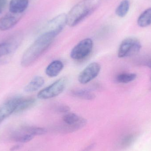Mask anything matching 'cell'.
<instances>
[{
    "instance_id": "6",
    "label": "cell",
    "mask_w": 151,
    "mask_h": 151,
    "mask_svg": "<svg viewBox=\"0 0 151 151\" xmlns=\"http://www.w3.org/2000/svg\"><path fill=\"white\" fill-rule=\"evenodd\" d=\"M101 70V65L94 62L86 66L78 76V81L81 84H85L91 81L98 76Z\"/></svg>"
},
{
    "instance_id": "28",
    "label": "cell",
    "mask_w": 151,
    "mask_h": 151,
    "mask_svg": "<svg viewBox=\"0 0 151 151\" xmlns=\"http://www.w3.org/2000/svg\"><path fill=\"white\" fill-rule=\"evenodd\" d=\"M150 81H151V78H150Z\"/></svg>"
},
{
    "instance_id": "21",
    "label": "cell",
    "mask_w": 151,
    "mask_h": 151,
    "mask_svg": "<svg viewBox=\"0 0 151 151\" xmlns=\"http://www.w3.org/2000/svg\"><path fill=\"white\" fill-rule=\"evenodd\" d=\"M137 138V134L134 133L129 134L123 137L120 144L121 148L122 149H127L133 144Z\"/></svg>"
},
{
    "instance_id": "19",
    "label": "cell",
    "mask_w": 151,
    "mask_h": 151,
    "mask_svg": "<svg viewBox=\"0 0 151 151\" xmlns=\"http://www.w3.org/2000/svg\"><path fill=\"white\" fill-rule=\"evenodd\" d=\"M16 50V49L8 40L0 42V58L11 54Z\"/></svg>"
},
{
    "instance_id": "4",
    "label": "cell",
    "mask_w": 151,
    "mask_h": 151,
    "mask_svg": "<svg viewBox=\"0 0 151 151\" xmlns=\"http://www.w3.org/2000/svg\"><path fill=\"white\" fill-rule=\"evenodd\" d=\"M142 48L140 41L134 37L124 39L119 47L118 56L119 58L129 57L135 55Z\"/></svg>"
},
{
    "instance_id": "15",
    "label": "cell",
    "mask_w": 151,
    "mask_h": 151,
    "mask_svg": "<svg viewBox=\"0 0 151 151\" xmlns=\"http://www.w3.org/2000/svg\"><path fill=\"white\" fill-rule=\"evenodd\" d=\"M70 93L73 96L84 100H94L96 97L95 94L91 91L86 89H74L71 90Z\"/></svg>"
},
{
    "instance_id": "26",
    "label": "cell",
    "mask_w": 151,
    "mask_h": 151,
    "mask_svg": "<svg viewBox=\"0 0 151 151\" xmlns=\"http://www.w3.org/2000/svg\"><path fill=\"white\" fill-rule=\"evenodd\" d=\"M21 147H22V146H21V145H16L12 147L10 150L11 151H17L20 149V148H21Z\"/></svg>"
},
{
    "instance_id": "3",
    "label": "cell",
    "mask_w": 151,
    "mask_h": 151,
    "mask_svg": "<svg viewBox=\"0 0 151 151\" xmlns=\"http://www.w3.org/2000/svg\"><path fill=\"white\" fill-rule=\"evenodd\" d=\"M67 84V78L63 77L56 81L38 93L39 99H48L53 98L61 94L64 91Z\"/></svg>"
},
{
    "instance_id": "20",
    "label": "cell",
    "mask_w": 151,
    "mask_h": 151,
    "mask_svg": "<svg viewBox=\"0 0 151 151\" xmlns=\"http://www.w3.org/2000/svg\"><path fill=\"white\" fill-rule=\"evenodd\" d=\"M22 131L32 135L40 136L45 134L47 133V129L43 128L34 127H24L22 128Z\"/></svg>"
},
{
    "instance_id": "11",
    "label": "cell",
    "mask_w": 151,
    "mask_h": 151,
    "mask_svg": "<svg viewBox=\"0 0 151 151\" xmlns=\"http://www.w3.org/2000/svg\"><path fill=\"white\" fill-rule=\"evenodd\" d=\"M29 4L28 0H11L10 2V12L16 14H21L26 10Z\"/></svg>"
},
{
    "instance_id": "16",
    "label": "cell",
    "mask_w": 151,
    "mask_h": 151,
    "mask_svg": "<svg viewBox=\"0 0 151 151\" xmlns=\"http://www.w3.org/2000/svg\"><path fill=\"white\" fill-rule=\"evenodd\" d=\"M137 24L141 27H145L151 24V7L144 11L137 19Z\"/></svg>"
},
{
    "instance_id": "17",
    "label": "cell",
    "mask_w": 151,
    "mask_h": 151,
    "mask_svg": "<svg viewBox=\"0 0 151 151\" xmlns=\"http://www.w3.org/2000/svg\"><path fill=\"white\" fill-rule=\"evenodd\" d=\"M33 136L21 131H16L12 135L11 138L13 141L20 143H27L32 140Z\"/></svg>"
},
{
    "instance_id": "23",
    "label": "cell",
    "mask_w": 151,
    "mask_h": 151,
    "mask_svg": "<svg viewBox=\"0 0 151 151\" xmlns=\"http://www.w3.org/2000/svg\"><path fill=\"white\" fill-rule=\"evenodd\" d=\"M55 109L56 111L60 113H67L70 111V107L64 104L57 105Z\"/></svg>"
},
{
    "instance_id": "18",
    "label": "cell",
    "mask_w": 151,
    "mask_h": 151,
    "mask_svg": "<svg viewBox=\"0 0 151 151\" xmlns=\"http://www.w3.org/2000/svg\"><path fill=\"white\" fill-rule=\"evenodd\" d=\"M130 7L129 0H122L115 11L116 15L119 17H124L127 14Z\"/></svg>"
},
{
    "instance_id": "12",
    "label": "cell",
    "mask_w": 151,
    "mask_h": 151,
    "mask_svg": "<svg viewBox=\"0 0 151 151\" xmlns=\"http://www.w3.org/2000/svg\"><path fill=\"white\" fill-rule=\"evenodd\" d=\"M64 68L63 62L59 60H55L49 64L46 68L45 73L50 77H55L59 75Z\"/></svg>"
},
{
    "instance_id": "25",
    "label": "cell",
    "mask_w": 151,
    "mask_h": 151,
    "mask_svg": "<svg viewBox=\"0 0 151 151\" xmlns=\"http://www.w3.org/2000/svg\"><path fill=\"white\" fill-rule=\"evenodd\" d=\"M95 145V144H92L88 146L87 148H85L82 151H91L93 149V148H94Z\"/></svg>"
},
{
    "instance_id": "22",
    "label": "cell",
    "mask_w": 151,
    "mask_h": 151,
    "mask_svg": "<svg viewBox=\"0 0 151 151\" xmlns=\"http://www.w3.org/2000/svg\"><path fill=\"white\" fill-rule=\"evenodd\" d=\"M136 77L135 73H122L117 76L116 80L120 83H126L133 81Z\"/></svg>"
},
{
    "instance_id": "2",
    "label": "cell",
    "mask_w": 151,
    "mask_h": 151,
    "mask_svg": "<svg viewBox=\"0 0 151 151\" xmlns=\"http://www.w3.org/2000/svg\"><path fill=\"white\" fill-rule=\"evenodd\" d=\"M100 0H82L73 6L67 15V24L73 27L80 24L98 7Z\"/></svg>"
},
{
    "instance_id": "14",
    "label": "cell",
    "mask_w": 151,
    "mask_h": 151,
    "mask_svg": "<svg viewBox=\"0 0 151 151\" xmlns=\"http://www.w3.org/2000/svg\"><path fill=\"white\" fill-rule=\"evenodd\" d=\"M45 81L41 76H35L31 81L26 85L24 90L27 93H32L37 91L44 85Z\"/></svg>"
},
{
    "instance_id": "24",
    "label": "cell",
    "mask_w": 151,
    "mask_h": 151,
    "mask_svg": "<svg viewBox=\"0 0 151 151\" xmlns=\"http://www.w3.org/2000/svg\"><path fill=\"white\" fill-rule=\"evenodd\" d=\"M8 2V0H0V15L2 12Z\"/></svg>"
},
{
    "instance_id": "1",
    "label": "cell",
    "mask_w": 151,
    "mask_h": 151,
    "mask_svg": "<svg viewBox=\"0 0 151 151\" xmlns=\"http://www.w3.org/2000/svg\"><path fill=\"white\" fill-rule=\"evenodd\" d=\"M57 35L52 31H46L40 35L24 52L21 60L22 66L32 65L49 48Z\"/></svg>"
},
{
    "instance_id": "5",
    "label": "cell",
    "mask_w": 151,
    "mask_h": 151,
    "mask_svg": "<svg viewBox=\"0 0 151 151\" xmlns=\"http://www.w3.org/2000/svg\"><path fill=\"white\" fill-rule=\"evenodd\" d=\"M93 47V42L91 39H84L77 43L72 50L70 57L76 61L83 60L89 55Z\"/></svg>"
},
{
    "instance_id": "13",
    "label": "cell",
    "mask_w": 151,
    "mask_h": 151,
    "mask_svg": "<svg viewBox=\"0 0 151 151\" xmlns=\"http://www.w3.org/2000/svg\"><path fill=\"white\" fill-rule=\"evenodd\" d=\"M36 99L32 97H21L15 110V113H19L26 111L35 105Z\"/></svg>"
},
{
    "instance_id": "9",
    "label": "cell",
    "mask_w": 151,
    "mask_h": 151,
    "mask_svg": "<svg viewBox=\"0 0 151 151\" xmlns=\"http://www.w3.org/2000/svg\"><path fill=\"white\" fill-rule=\"evenodd\" d=\"M67 24V15L60 14L54 17L48 23L47 31H52L58 35Z\"/></svg>"
},
{
    "instance_id": "8",
    "label": "cell",
    "mask_w": 151,
    "mask_h": 151,
    "mask_svg": "<svg viewBox=\"0 0 151 151\" xmlns=\"http://www.w3.org/2000/svg\"><path fill=\"white\" fill-rule=\"evenodd\" d=\"M21 97L12 98L0 105V122L15 112Z\"/></svg>"
},
{
    "instance_id": "10",
    "label": "cell",
    "mask_w": 151,
    "mask_h": 151,
    "mask_svg": "<svg viewBox=\"0 0 151 151\" xmlns=\"http://www.w3.org/2000/svg\"><path fill=\"white\" fill-rule=\"evenodd\" d=\"M21 14L10 13L0 19V31H5L15 26L20 20Z\"/></svg>"
},
{
    "instance_id": "7",
    "label": "cell",
    "mask_w": 151,
    "mask_h": 151,
    "mask_svg": "<svg viewBox=\"0 0 151 151\" xmlns=\"http://www.w3.org/2000/svg\"><path fill=\"white\" fill-rule=\"evenodd\" d=\"M63 121L66 124L65 131L72 132L78 130L84 127L87 121L84 118H82L74 113L67 114L63 117Z\"/></svg>"
},
{
    "instance_id": "27",
    "label": "cell",
    "mask_w": 151,
    "mask_h": 151,
    "mask_svg": "<svg viewBox=\"0 0 151 151\" xmlns=\"http://www.w3.org/2000/svg\"><path fill=\"white\" fill-rule=\"evenodd\" d=\"M145 65L148 66L149 68L151 69V59H149L146 61L145 64Z\"/></svg>"
}]
</instances>
